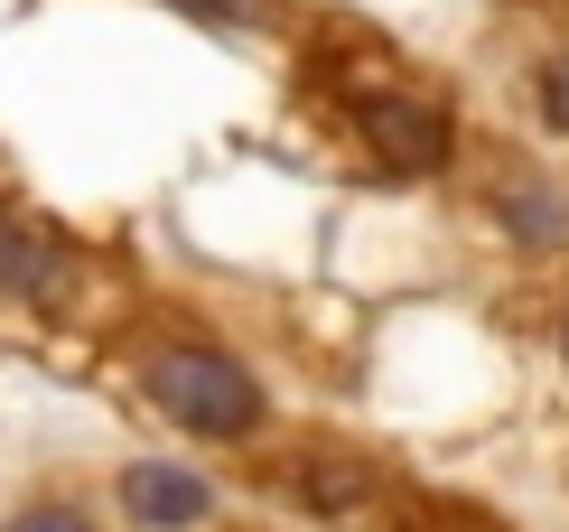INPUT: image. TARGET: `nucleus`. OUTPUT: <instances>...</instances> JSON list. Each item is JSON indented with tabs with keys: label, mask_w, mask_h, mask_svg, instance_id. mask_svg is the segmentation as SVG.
Returning <instances> with one entry per match:
<instances>
[{
	"label": "nucleus",
	"mask_w": 569,
	"mask_h": 532,
	"mask_svg": "<svg viewBox=\"0 0 569 532\" xmlns=\"http://www.w3.org/2000/svg\"><path fill=\"white\" fill-rule=\"evenodd\" d=\"M495 215H505L523 244H560V234H569V206L551 197V187H505V197H495Z\"/></svg>",
	"instance_id": "423d86ee"
},
{
	"label": "nucleus",
	"mask_w": 569,
	"mask_h": 532,
	"mask_svg": "<svg viewBox=\"0 0 569 532\" xmlns=\"http://www.w3.org/2000/svg\"><path fill=\"white\" fill-rule=\"evenodd\" d=\"M280 486H290L308 514H365V495H373V476L355 467L346 449H308V457H290L280 467Z\"/></svg>",
	"instance_id": "39448f33"
},
{
	"label": "nucleus",
	"mask_w": 569,
	"mask_h": 532,
	"mask_svg": "<svg viewBox=\"0 0 569 532\" xmlns=\"http://www.w3.org/2000/svg\"><path fill=\"white\" fill-rule=\"evenodd\" d=\"M541 122H551V131H569V47H560L551 66H541Z\"/></svg>",
	"instance_id": "6e6552de"
},
{
	"label": "nucleus",
	"mask_w": 569,
	"mask_h": 532,
	"mask_svg": "<svg viewBox=\"0 0 569 532\" xmlns=\"http://www.w3.org/2000/svg\"><path fill=\"white\" fill-rule=\"evenodd\" d=\"M365 140H373V159L401 168V178H430V168H448V150H458V122H448V104L439 93H373L365 104Z\"/></svg>",
	"instance_id": "f03ea898"
},
{
	"label": "nucleus",
	"mask_w": 569,
	"mask_h": 532,
	"mask_svg": "<svg viewBox=\"0 0 569 532\" xmlns=\"http://www.w3.org/2000/svg\"><path fill=\"white\" fill-rule=\"evenodd\" d=\"M0 289H19V299H57L66 289V244L10 206H0Z\"/></svg>",
	"instance_id": "20e7f679"
},
{
	"label": "nucleus",
	"mask_w": 569,
	"mask_h": 532,
	"mask_svg": "<svg viewBox=\"0 0 569 532\" xmlns=\"http://www.w3.org/2000/svg\"><path fill=\"white\" fill-rule=\"evenodd\" d=\"M140 383H150V402L169 411L178 430H197V440H252V430L271 421V393L262 374L243 365V355L224 346H150L140 355Z\"/></svg>",
	"instance_id": "f257e3e1"
},
{
	"label": "nucleus",
	"mask_w": 569,
	"mask_h": 532,
	"mask_svg": "<svg viewBox=\"0 0 569 532\" xmlns=\"http://www.w3.org/2000/svg\"><path fill=\"white\" fill-rule=\"evenodd\" d=\"M560 355H569V318H560Z\"/></svg>",
	"instance_id": "9d476101"
},
{
	"label": "nucleus",
	"mask_w": 569,
	"mask_h": 532,
	"mask_svg": "<svg viewBox=\"0 0 569 532\" xmlns=\"http://www.w3.org/2000/svg\"><path fill=\"white\" fill-rule=\"evenodd\" d=\"M122 514H131V523H150V532H197L206 514H216V486H206L197 467L140 457V467H122Z\"/></svg>",
	"instance_id": "7ed1b4c3"
},
{
	"label": "nucleus",
	"mask_w": 569,
	"mask_h": 532,
	"mask_svg": "<svg viewBox=\"0 0 569 532\" xmlns=\"http://www.w3.org/2000/svg\"><path fill=\"white\" fill-rule=\"evenodd\" d=\"M216 19H262V0H206Z\"/></svg>",
	"instance_id": "1a4fd4ad"
},
{
	"label": "nucleus",
	"mask_w": 569,
	"mask_h": 532,
	"mask_svg": "<svg viewBox=\"0 0 569 532\" xmlns=\"http://www.w3.org/2000/svg\"><path fill=\"white\" fill-rule=\"evenodd\" d=\"M0 532H93V514H84V504H19Z\"/></svg>",
	"instance_id": "0eeeda50"
}]
</instances>
